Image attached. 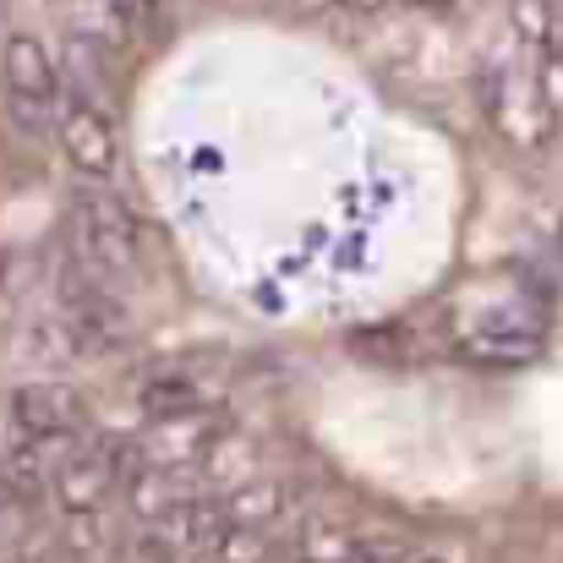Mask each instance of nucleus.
I'll return each instance as SVG.
<instances>
[{
  "mask_svg": "<svg viewBox=\"0 0 563 563\" xmlns=\"http://www.w3.org/2000/svg\"><path fill=\"white\" fill-rule=\"evenodd\" d=\"M416 542L399 526H356V563H410Z\"/></svg>",
  "mask_w": 563,
  "mask_h": 563,
  "instance_id": "15",
  "label": "nucleus"
},
{
  "mask_svg": "<svg viewBox=\"0 0 563 563\" xmlns=\"http://www.w3.org/2000/svg\"><path fill=\"white\" fill-rule=\"evenodd\" d=\"M219 515H224V526L274 531L285 515H296V493H290V482H279V476H252V482H241V487H230V493L219 498Z\"/></svg>",
  "mask_w": 563,
  "mask_h": 563,
  "instance_id": "9",
  "label": "nucleus"
},
{
  "mask_svg": "<svg viewBox=\"0 0 563 563\" xmlns=\"http://www.w3.org/2000/svg\"><path fill=\"white\" fill-rule=\"evenodd\" d=\"M137 449L115 443V438H93V443H77L55 460V504L60 515H104V504L126 487V471H132Z\"/></svg>",
  "mask_w": 563,
  "mask_h": 563,
  "instance_id": "3",
  "label": "nucleus"
},
{
  "mask_svg": "<svg viewBox=\"0 0 563 563\" xmlns=\"http://www.w3.org/2000/svg\"><path fill=\"white\" fill-rule=\"evenodd\" d=\"M55 137H60V154L66 165L82 176V181H110L115 165H121V137H115V121L88 104V99H66L60 104V121H55Z\"/></svg>",
  "mask_w": 563,
  "mask_h": 563,
  "instance_id": "4",
  "label": "nucleus"
},
{
  "mask_svg": "<svg viewBox=\"0 0 563 563\" xmlns=\"http://www.w3.org/2000/svg\"><path fill=\"white\" fill-rule=\"evenodd\" d=\"M0 82L11 99H33L44 110L66 104V71L38 33H5L0 44Z\"/></svg>",
  "mask_w": 563,
  "mask_h": 563,
  "instance_id": "6",
  "label": "nucleus"
},
{
  "mask_svg": "<svg viewBox=\"0 0 563 563\" xmlns=\"http://www.w3.org/2000/svg\"><path fill=\"white\" fill-rule=\"evenodd\" d=\"M460 351H465L471 362H498V367H509V362H531V356L542 351V334L526 329V323H482V329H471V334L460 340Z\"/></svg>",
  "mask_w": 563,
  "mask_h": 563,
  "instance_id": "12",
  "label": "nucleus"
},
{
  "mask_svg": "<svg viewBox=\"0 0 563 563\" xmlns=\"http://www.w3.org/2000/svg\"><path fill=\"white\" fill-rule=\"evenodd\" d=\"M285 5H290L296 16H323V11H329L334 0H285Z\"/></svg>",
  "mask_w": 563,
  "mask_h": 563,
  "instance_id": "19",
  "label": "nucleus"
},
{
  "mask_svg": "<svg viewBox=\"0 0 563 563\" xmlns=\"http://www.w3.org/2000/svg\"><path fill=\"white\" fill-rule=\"evenodd\" d=\"M394 5H410V11H449L454 0H394Z\"/></svg>",
  "mask_w": 563,
  "mask_h": 563,
  "instance_id": "22",
  "label": "nucleus"
},
{
  "mask_svg": "<svg viewBox=\"0 0 563 563\" xmlns=\"http://www.w3.org/2000/svg\"><path fill=\"white\" fill-rule=\"evenodd\" d=\"M504 563H537V559H504Z\"/></svg>",
  "mask_w": 563,
  "mask_h": 563,
  "instance_id": "24",
  "label": "nucleus"
},
{
  "mask_svg": "<svg viewBox=\"0 0 563 563\" xmlns=\"http://www.w3.org/2000/svg\"><path fill=\"white\" fill-rule=\"evenodd\" d=\"M219 438V421L213 410H197V416H170V421H154L148 438L137 443V454L148 465H165V471H197L202 454L213 449Z\"/></svg>",
  "mask_w": 563,
  "mask_h": 563,
  "instance_id": "8",
  "label": "nucleus"
},
{
  "mask_svg": "<svg viewBox=\"0 0 563 563\" xmlns=\"http://www.w3.org/2000/svg\"><path fill=\"white\" fill-rule=\"evenodd\" d=\"M410 563H460L454 553H443V548H416V559Z\"/></svg>",
  "mask_w": 563,
  "mask_h": 563,
  "instance_id": "21",
  "label": "nucleus"
},
{
  "mask_svg": "<svg viewBox=\"0 0 563 563\" xmlns=\"http://www.w3.org/2000/svg\"><path fill=\"white\" fill-rule=\"evenodd\" d=\"M137 410L148 421H170V416H197V410H213L208 388L191 373H148L137 383Z\"/></svg>",
  "mask_w": 563,
  "mask_h": 563,
  "instance_id": "10",
  "label": "nucleus"
},
{
  "mask_svg": "<svg viewBox=\"0 0 563 563\" xmlns=\"http://www.w3.org/2000/svg\"><path fill=\"white\" fill-rule=\"evenodd\" d=\"M553 16H559V0H509V27L526 49H548Z\"/></svg>",
  "mask_w": 563,
  "mask_h": 563,
  "instance_id": "16",
  "label": "nucleus"
},
{
  "mask_svg": "<svg viewBox=\"0 0 563 563\" xmlns=\"http://www.w3.org/2000/svg\"><path fill=\"white\" fill-rule=\"evenodd\" d=\"M219 531H224L219 504H208V498L197 493L187 504L165 509L159 520H143L137 542L154 553V563H181V559H208L213 542H219Z\"/></svg>",
  "mask_w": 563,
  "mask_h": 563,
  "instance_id": "5",
  "label": "nucleus"
},
{
  "mask_svg": "<svg viewBox=\"0 0 563 563\" xmlns=\"http://www.w3.org/2000/svg\"><path fill=\"white\" fill-rule=\"evenodd\" d=\"M334 5H345V11H362V16H373V11L394 5V0H334Z\"/></svg>",
  "mask_w": 563,
  "mask_h": 563,
  "instance_id": "20",
  "label": "nucleus"
},
{
  "mask_svg": "<svg viewBox=\"0 0 563 563\" xmlns=\"http://www.w3.org/2000/svg\"><path fill=\"white\" fill-rule=\"evenodd\" d=\"M197 471H202L208 482H224V476H230V487H241V482L257 476V443H252V438H230V432H219Z\"/></svg>",
  "mask_w": 563,
  "mask_h": 563,
  "instance_id": "13",
  "label": "nucleus"
},
{
  "mask_svg": "<svg viewBox=\"0 0 563 563\" xmlns=\"http://www.w3.org/2000/svg\"><path fill=\"white\" fill-rule=\"evenodd\" d=\"M531 55H537V88H542L548 115H553V126H559V137H563V60L553 49H531Z\"/></svg>",
  "mask_w": 563,
  "mask_h": 563,
  "instance_id": "17",
  "label": "nucleus"
},
{
  "mask_svg": "<svg viewBox=\"0 0 563 563\" xmlns=\"http://www.w3.org/2000/svg\"><path fill=\"white\" fill-rule=\"evenodd\" d=\"M115 5V16L137 33V27H154L159 16H165V0H110Z\"/></svg>",
  "mask_w": 563,
  "mask_h": 563,
  "instance_id": "18",
  "label": "nucleus"
},
{
  "mask_svg": "<svg viewBox=\"0 0 563 563\" xmlns=\"http://www.w3.org/2000/svg\"><path fill=\"white\" fill-rule=\"evenodd\" d=\"M71 252L104 279H126L143 263L137 219L104 181H82L71 197Z\"/></svg>",
  "mask_w": 563,
  "mask_h": 563,
  "instance_id": "2",
  "label": "nucleus"
},
{
  "mask_svg": "<svg viewBox=\"0 0 563 563\" xmlns=\"http://www.w3.org/2000/svg\"><path fill=\"white\" fill-rule=\"evenodd\" d=\"M548 49L563 60V0H559V16H553V38H548Z\"/></svg>",
  "mask_w": 563,
  "mask_h": 563,
  "instance_id": "23",
  "label": "nucleus"
},
{
  "mask_svg": "<svg viewBox=\"0 0 563 563\" xmlns=\"http://www.w3.org/2000/svg\"><path fill=\"white\" fill-rule=\"evenodd\" d=\"M482 110L487 126L515 148V154H548L559 143V126L548 115V99L537 88V60H493L482 77Z\"/></svg>",
  "mask_w": 563,
  "mask_h": 563,
  "instance_id": "1",
  "label": "nucleus"
},
{
  "mask_svg": "<svg viewBox=\"0 0 563 563\" xmlns=\"http://www.w3.org/2000/svg\"><path fill=\"white\" fill-rule=\"evenodd\" d=\"M290 553L296 563H356V526L340 515H301Z\"/></svg>",
  "mask_w": 563,
  "mask_h": 563,
  "instance_id": "11",
  "label": "nucleus"
},
{
  "mask_svg": "<svg viewBox=\"0 0 563 563\" xmlns=\"http://www.w3.org/2000/svg\"><path fill=\"white\" fill-rule=\"evenodd\" d=\"M208 563H274V531H252V526H224Z\"/></svg>",
  "mask_w": 563,
  "mask_h": 563,
  "instance_id": "14",
  "label": "nucleus"
},
{
  "mask_svg": "<svg viewBox=\"0 0 563 563\" xmlns=\"http://www.w3.org/2000/svg\"><path fill=\"white\" fill-rule=\"evenodd\" d=\"M77 416H82V405L60 383H22L11 394V421H16V432L27 443H66Z\"/></svg>",
  "mask_w": 563,
  "mask_h": 563,
  "instance_id": "7",
  "label": "nucleus"
}]
</instances>
